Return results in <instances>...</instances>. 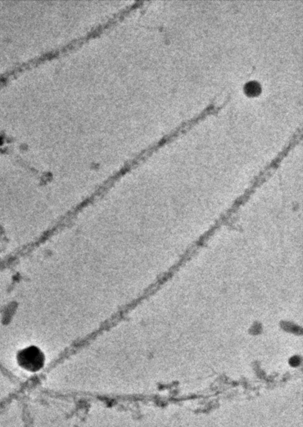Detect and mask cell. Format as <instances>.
<instances>
[{
	"instance_id": "1",
	"label": "cell",
	"mask_w": 303,
	"mask_h": 427,
	"mask_svg": "<svg viewBox=\"0 0 303 427\" xmlns=\"http://www.w3.org/2000/svg\"><path fill=\"white\" fill-rule=\"evenodd\" d=\"M18 361L23 368L35 370L41 365L42 356L36 348L29 347L20 352L18 356Z\"/></svg>"
},
{
	"instance_id": "2",
	"label": "cell",
	"mask_w": 303,
	"mask_h": 427,
	"mask_svg": "<svg viewBox=\"0 0 303 427\" xmlns=\"http://www.w3.org/2000/svg\"><path fill=\"white\" fill-rule=\"evenodd\" d=\"M261 91V85H259L257 82H248L247 85H245V92H246L247 95H257L260 94Z\"/></svg>"
}]
</instances>
